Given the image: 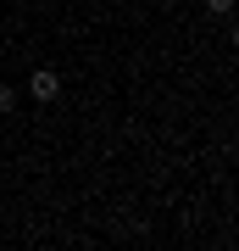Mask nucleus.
Here are the masks:
<instances>
[{"instance_id":"obj_1","label":"nucleus","mask_w":239,"mask_h":251,"mask_svg":"<svg viewBox=\"0 0 239 251\" xmlns=\"http://www.w3.org/2000/svg\"><path fill=\"white\" fill-rule=\"evenodd\" d=\"M28 95H34V100H56V95H62V73H50V67L28 73Z\"/></svg>"},{"instance_id":"obj_2","label":"nucleus","mask_w":239,"mask_h":251,"mask_svg":"<svg viewBox=\"0 0 239 251\" xmlns=\"http://www.w3.org/2000/svg\"><path fill=\"white\" fill-rule=\"evenodd\" d=\"M17 112V90H11V84H0V117H11Z\"/></svg>"},{"instance_id":"obj_3","label":"nucleus","mask_w":239,"mask_h":251,"mask_svg":"<svg viewBox=\"0 0 239 251\" xmlns=\"http://www.w3.org/2000/svg\"><path fill=\"white\" fill-rule=\"evenodd\" d=\"M206 6H212L217 17H228V11H234V0H206Z\"/></svg>"}]
</instances>
